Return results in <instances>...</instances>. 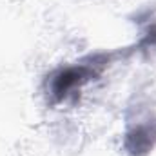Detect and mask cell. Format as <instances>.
Returning <instances> with one entry per match:
<instances>
[{
    "label": "cell",
    "instance_id": "cell-1",
    "mask_svg": "<svg viewBox=\"0 0 156 156\" xmlns=\"http://www.w3.org/2000/svg\"><path fill=\"white\" fill-rule=\"evenodd\" d=\"M156 142V127L154 125H138L127 134V151L133 156L147 154Z\"/></svg>",
    "mask_w": 156,
    "mask_h": 156
},
{
    "label": "cell",
    "instance_id": "cell-2",
    "mask_svg": "<svg viewBox=\"0 0 156 156\" xmlns=\"http://www.w3.org/2000/svg\"><path fill=\"white\" fill-rule=\"evenodd\" d=\"M83 76H85V69H83V67L62 71L58 76L55 78V82H53V93H55L58 98H64L71 89H75L78 83L83 80Z\"/></svg>",
    "mask_w": 156,
    "mask_h": 156
}]
</instances>
